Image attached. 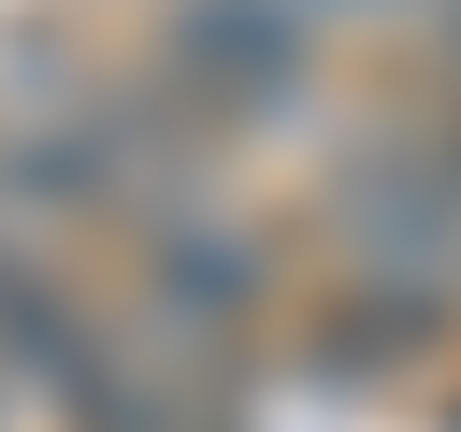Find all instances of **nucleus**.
Wrapping results in <instances>:
<instances>
[{"label":"nucleus","mask_w":461,"mask_h":432,"mask_svg":"<svg viewBox=\"0 0 461 432\" xmlns=\"http://www.w3.org/2000/svg\"><path fill=\"white\" fill-rule=\"evenodd\" d=\"M317 0H158V43H144V72L216 130V144H245V130H288L303 101H317Z\"/></svg>","instance_id":"nucleus-1"},{"label":"nucleus","mask_w":461,"mask_h":432,"mask_svg":"<svg viewBox=\"0 0 461 432\" xmlns=\"http://www.w3.org/2000/svg\"><path fill=\"white\" fill-rule=\"evenodd\" d=\"M274 288H288L274 230H259V216H230L216 187H187V202L130 216V302L158 317V346H173V360H230V346L274 317Z\"/></svg>","instance_id":"nucleus-2"},{"label":"nucleus","mask_w":461,"mask_h":432,"mask_svg":"<svg viewBox=\"0 0 461 432\" xmlns=\"http://www.w3.org/2000/svg\"><path fill=\"white\" fill-rule=\"evenodd\" d=\"M317 216H331V274H346V288L461 302V187L418 158V130H403V115H375V130L331 158Z\"/></svg>","instance_id":"nucleus-3"},{"label":"nucleus","mask_w":461,"mask_h":432,"mask_svg":"<svg viewBox=\"0 0 461 432\" xmlns=\"http://www.w3.org/2000/svg\"><path fill=\"white\" fill-rule=\"evenodd\" d=\"M317 374H346V389H375V374H403V360H447L461 346V302H418V288H346L331 274V302H317Z\"/></svg>","instance_id":"nucleus-4"},{"label":"nucleus","mask_w":461,"mask_h":432,"mask_svg":"<svg viewBox=\"0 0 461 432\" xmlns=\"http://www.w3.org/2000/svg\"><path fill=\"white\" fill-rule=\"evenodd\" d=\"M447 0H317V29H432Z\"/></svg>","instance_id":"nucleus-5"},{"label":"nucleus","mask_w":461,"mask_h":432,"mask_svg":"<svg viewBox=\"0 0 461 432\" xmlns=\"http://www.w3.org/2000/svg\"><path fill=\"white\" fill-rule=\"evenodd\" d=\"M418 43H432V86H461V0H447V14L418 29Z\"/></svg>","instance_id":"nucleus-6"}]
</instances>
